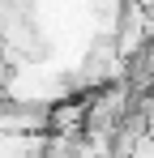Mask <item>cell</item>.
Instances as JSON below:
<instances>
[{
	"instance_id": "1",
	"label": "cell",
	"mask_w": 154,
	"mask_h": 158,
	"mask_svg": "<svg viewBox=\"0 0 154 158\" xmlns=\"http://www.w3.org/2000/svg\"><path fill=\"white\" fill-rule=\"evenodd\" d=\"M47 107L43 103H17L0 98V132H47Z\"/></svg>"
},
{
	"instance_id": "2",
	"label": "cell",
	"mask_w": 154,
	"mask_h": 158,
	"mask_svg": "<svg viewBox=\"0 0 154 158\" xmlns=\"http://www.w3.org/2000/svg\"><path fill=\"white\" fill-rule=\"evenodd\" d=\"M51 137H86V98H60L47 115Z\"/></svg>"
},
{
	"instance_id": "3",
	"label": "cell",
	"mask_w": 154,
	"mask_h": 158,
	"mask_svg": "<svg viewBox=\"0 0 154 158\" xmlns=\"http://www.w3.org/2000/svg\"><path fill=\"white\" fill-rule=\"evenodd\" d=\"M47 132H0V158H43Z\"/></svg>"
},
{
	"instance_id": "4",
	"label": "cell",
	"mask_w": 154,
	"mask_h": 158,
	"mask_svg": "<svg viewBox=\"0 0 154 158\" xmlns=\"http://www.w3.org/2000/svg\"><path fill=\"white\" fill-rule=\"evenodd\" d=\"M124 4H137V9H154V0H124Z\"/></svg>"
}]
</instances>
